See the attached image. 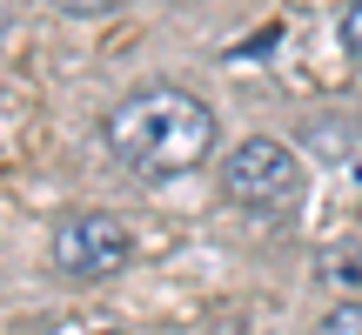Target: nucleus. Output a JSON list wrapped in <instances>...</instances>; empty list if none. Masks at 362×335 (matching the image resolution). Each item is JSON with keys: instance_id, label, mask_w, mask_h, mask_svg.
<instances>
[{"instance_id": "20e7f679", "label": "nucleus", "mask_w": 362, "mask_h": 335, "mask_svg": "<svg viewBox=\"0 0 362 335\" xmlns=\"http://www.w3.org/2000/svg\"><path fill=\"white\" fill-rule=\"evenodd\" d=\"M309 148H315V155H329L342 175L362 181V121H315V128H309Z\"/></svg>"}, {"instance_id": "1a4fd4ad", "label": "nucleus", "mask_w": 362, "mask_h": 335, "mask_svg": "<svg viewBox=\"0 0 362 335\" xmlns=\"http://www.w3.org/2000/svg\"><path fill=\"white\" fill-rule=\"evenodd\" d=\"M0 34H7V7H0Z\"/></svg>"}, {"instance_id": "0eeeda50", "label": "nucleus", "mask_w": 362, "mask_h": 335, "mask_svg": "<svg viewBox=\"0 0 362 335\" xmlns=\"http://www.w3.org/2000/svg\"><path fill=\"white\" fill-rule=\"evenodd\" d=\"M61 13H107V7H121V0H54Z\"/></svg>"}, {"instance_id": "423d86ee", "label": "nucleus", "mask_w": 362, "mask_h": 335, "mask_svg": "<svg viewBox=\"0 0 362 335\" xmlns=\"http://www.w3.org/2000/svg\"><path fill=\"white\" fill-rule=\"evenodd\" d=\"M342 47L362 61V0H349V7H342Z\"/></svg>"}, {"instance_id": "39448f33", "label": "nucleus", "mask_w": 362, "mask_h": 335, "mask_svg": "<svg viewBox=\"0 0 362 335\" xmlns=\"http://www.w3.org/2000/svg\"><path fill=\"white\" fill-rule=\"evenodd\" d=\"M315 335H362V302H336V309L315 322Z\"/></svg>"}, {"instance_id": "f257e3e1", "label": "nucleus", "mask_w": 362, "mask_h": 335, "mask_svg": "<svg viewBox=\"0 0 362 335\" xmlns=\"http://www.w3.org/2000/svg\"><path fill=\"white\" fill-rule=\"evenodd\" d=\"M107 148L134 175H188L215 155V107L188 88H141L107 114Z\"/></svg>"}, {"instance_id": "f03ea898", "label": "nucleus", "mask_w": 362, "mask_h": 335, "mask_svg": "<svg viewBox=\"0 0 362 335\" xmlns=\"http://www.w3.org/2000/svg\"><path fill=\"white\" fill-rule=\"evenodd\" d=\"M128 255H134V235L107 208H81L54 228V269L74 275V282H107V275L128 269Z\"/></svg>"}, {"instance_id": "6e6552de", "label": "nucleus", "mask_w": 362, "mask_h": 335, "mask_svg": "<svg viewBox=\"0 0 362 335\" xmlns=\"http://www.w3.org/2000/svg\"><path fill=\"white\" fill-rule=\"evenodd\" d=\"M208 335H255V329H248V322H215Z\"/></svg>"}, {"instance_id": "9d476101", "label": "nucleus", "mask_w": 362, "mask_h": 335, "mask_svg": "<svg viewBox=\"0 0 362 335\" xmlns=\"http://www.w3.org/2000/svg\"><path fill=\"white\" fill-rule=\"evenodd\" d=\"M101 335H128V329H101Z\"/></svg>"}, {"instance_id": "7ed1b4c3", "label": "nucleus", "mask_w": 362, "mask_h": 335, "mask_svg": "<svg viewBox=\"0 0 362 335\" xmlns=\"http://www.w3.org/2000/svg\"><path fill=\"white\" fill-rule=\"evenodd\" d=\"M221 188L248 208H296L302 201V161L282 141H269V134H248L221 161Z\"/></svg>"}]
</instances>
